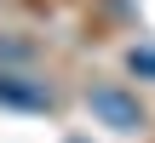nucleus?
<instances>
[{
	"mask_svg": "<svg viewBox=\"0 0 155 143\" xmlns=\"http://www.w3.org/2000/svg\"><path fill=\"white\" fill-rule=\"evenodd\" d=\"M0 103L6 109H52V92H46V80H23V75L0 69Z\"/></svg>",
	"mask_w": 155,
	"mask_h": 143,
	"instance_id": "2",
	"label": "nucleus"
},
{
	"mask_svg": "<svg viewBox=\"0 0 155 143\" xmlns=\"http://www.w3.org/2000/svg\"><path fill=\"white\" fill-rule=\"evenodd\" d=\"M12 63H29V46L23 40H0V69H12Z\"/></svg>",
	"mask_w": 155,
	"mask_h": 143,
	"instance_id": "3",
	"label": "nucleus"
},
{
	"mask_svg": "<svg viewBox=\"0 0 155 143\" xmlns=\"http://www.w3.org/2000/svg\"><path fill=\"white\" fill-rule=\"evenodd\" d=\"M69 143H86V138H69Z\"/></svg>",
	"mask_w": 155,
	"mask_h": 143,
	"instance_id": "5",
	"label": "nucleus"
},
{
	"mask_svg": "<svg viewBox=\"0 0 155 143\" xmlns=\"http://www.w3.org/2000/svg\"><path fill=\"white\" fill-rule=\"evenodd\" d=\"M132 75H155V46H132Z\"/></svg>",
	"mask_w": 155,
	"mask_h": 143,
	"instance_id": "4",
	"label": "nucleus"
},
{
	"mask_svg": "<svg viewBox=\"0 0 155 143\" xmlns=\"http://www.w3.org/2000/svg\"><path fill=\"white\" fill-rule=\"evenodd\" d=\"M86 109H92L104 126H115V132H138V126H144V103H138L132 92H121V86H92V92H86Z\"/></svg>",
	"mask_w": 155,
	"mask_h": 143,
	"instance_id": "1",
	"label": "nucleus"
}]
</instances>
